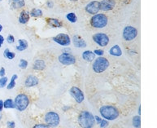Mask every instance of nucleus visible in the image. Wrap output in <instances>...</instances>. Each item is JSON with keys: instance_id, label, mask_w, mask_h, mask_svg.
<instances>
[{"instance_id": "obj_1", "label": "nucleus", "mask_w": 157, "mask_h": 128, "mask_svg": "<svg viewBox=\"0 0 157 128\" xmlns=\"http://www.w3.org/2000/svg\"><path fill=\"white\" fill-rule=\"evenodd\" d=\"M94 117L88 111H82L78 116V123L82 128H92L94 125Z\"/></svg>"}, {"instance_id": "obj_2", "label": "nucleus", "mask_w": 157, "mask_h": 128, "mask_svg": "<svg viewBox=\"0 0 157 128\" xmlns=\"http://www.w3.org/2000/svg\"><path fill=\"white\" fill-rule=\"evenodd\" d=\"M101 116L106 120L113 121L117 118L119 116V110L113 105H104L99 110Z\"/></svg>"}, {"instance_id": "obj_3", "label": "nucleus", "mask_w": 157, "mask_h": 128, "mask_svg": "<svg viewBox=\"0 0 157 128\" xmlns=\"http://www.w3.org/2000/svg\"><path fill=\"white\" fill-rule=\"evenodd\" d=\"M90 25L96 29L104 28L108 25V17L104 14H95L90 19Z\"/></svg>"}, {"instance_id": "obj_4", "label": "nucleus", "mask_w": 157, "mask_h": 128, "mask_svg": "<svg viewBox=\"0 0 157 128\" xmlns=\"http://www.w3.org/2000/svg\"><path fill=\"white\" fill-rule=\"evenodd\" d=\"M15 108L19 111H24L29 105V99L25 94H19L16 97L14 101Z\"/></svg>"}, {"instance_id": "obj_5", "label": "nucleus", "mask_w": 157, "mask_h": 128, "mask_svg": "<svg viewBox=\"0 0 157 128\" xmlns=\"http://www.w3.org/2000/svg\"><path fill=\"white\" fill-rule=\"evenodd\" d=\"M108 67H109V61H108V59L101 56L94 60L93 63V70L98 74L104 72Z\"/></svg>"}, {"instance_id": "obj_6", "label": "nucleus", "mask_w": 157, "mask_h": 128, "mask_svg": "<svg viewBox=\"0 0 157 128\" xmlns=\"http://www.w3.org/2000/svg\"><path fill=\"white\" fill-rule=\"evenodd\" d=\"M45 122L47 126H51V127H56L57 126H59V122H60V118H59V114L56 112H48L45 115Z\"/></svg>"}, {"instance_id": "obj_7", "label": "nucleus", "mask_w": 157, "mask_h": 128, "mask_svg": "<svg viewBox=\"0 0 157 128\" xmlns=\"http://www.w3.org/2000/svg\"><path fill=\"white\" fill-rule=\"evenodd\" d=\"M138 35V30L133 26H126L123 30V38L126 41L134 40Z\"/></svg>"}, {"instance_id": "obj_8", "label": "nucleus", "mask_w": 157, "mask_h": 128, "mask_svg": "<svg viewBox=\"0 0 157 128\" xmlns=\"http://www.w3.org/2000/svg\"><path fill=\"white\" fill-rule=\"evenodd\" d=\"M93 40L100 47H106L109 42L108 36L103 33H98L93 35Z\"/></svg>"}, {"instance_id": "obj_9", "label": "nucleus", "mask_w": 157, "mask_h": 128, "mask_svg": "<svg viewBox=\"0 0 157 128\" xmlns=\"http://www.w3.org/2000/svg\"><path fill=\"white\" fill-rule=\"evenodd\" d=\"M59 61L63 65H71L75 64L76 59L72 54L63 52L59 56Z\"/></svg>"}, {"instance_id": "obj_10", "label": "nucleus", "mask_w": 157, "mask_h": 128, "mask_svg": "<svg viewBox=\"0 0 157 128\" xmlns=\"http://www.w3.org/2000/svg\"><path fill=\"white\" fill-rule=\"evenodd\" d=\"M53 40L61 46H68L71 43L70 37L66 34H59L53 38Z\"/></svg>"}, {"instance_id": "obj_11", "label": "nucleus", "mask_w": 157, "mask_h": 128, "mask_svg": "<svg viewBox=\"0 0 157 128\" xmlns=\"http://www.w3.org/2000/svg\"><path fill=\"white\" fill-rule=\"evenodd\" d=\"M69 93L73 98L74 100L78 103H82L84 100V94L82 91V90L77 86H73L72 88L69 90Z\"/></svg>"}, {"instance_id": "obj_12", "label": "nucleus", "mask_w": 157, "mask_h": 128, "mask_svg": "<svg viewBox=\"0 0 157 128\" xmlns=\"http://www.w3.org/2000/svg\"><path fill=\"white\" fill-rule=\"evenodd\" d=\"M100 10V2L98 1H92L86 5V11L92 15L97 14Z\"/></svg>"}, {"instance_id": "obj_13", "label": "nucleus", "mask_w": 157, "mask_h": 128, "mask_svg": "<svg viewBox=\"0 0 157 128\" xmlns=\"http://www.w3.org/2000/svg\"><path fill=\"white\" fill-rule=\"evenodd\" d=\"M100 2V10L103 11H111L116 6V2L114 0H103Z\"/></svg>"}, {"instance_id": "obj_14", "label": "nucleus", "mask_w": 157, "mask_h": 128, "mask_svg": "<svg viewBox=\"0 0 157 128\" xmlns=\"http://www.w3.org/2000/svg\"><path fill=\"white\" fill-rule=\"evenodd\" d=\"M73 43L74 46L78 48H83V47H86V42L84 39H82V38L78 36V35H75L73 38Z\"/></svg>"}, {"instance_id": "obj_15", "label": "nucleus", "mask_w": 157, "mask_h": 128, "mask_svg": "<svg viewBox=\"0 0 157 128\" xmlns=\"http://www.w3.org/2000/svg\"><path fill=\"white\" fill-rule=\"evenodd\" d=\"M38 84V78L33 75H29L27 77L25 82V85L27 87H31V86H36Z\"/></svg>"}, {"instance_id": "obj_16", "label": "nucleus", "mask_w": 157, "mask_h": 128, "mask_svg": "<svg viewBox=\"0 0 157 128\" xmlns=\"http://www.w3.org/2000/svg\"><path fill=\"white\" fill-rule=\"evenodd\" d=\"M82 58L88 62H91L95 59V54L94 53V51H86L82 53Z\"/></svg>"}, {"instance_id": "obj_17", "label": "nucleus", "mask_w": 157, "mask_h": 128, "mask_svg": "<svg viewBox=\"0 0 157 128\" xmlns=\"http://www.w3.org/2000/svg\"><path fill=\"white\" fill-rule=\"evenodd\" d=\"M47 24L49 25L51 27H53V28H60L62 27V24H61L60 21L59 20L55 18H48L47 20Z\"/></svg>"}, {"instance_id": "obj_18", "label": "nucleus", "mask_w": 157, "mask_h": 128, "mask_svg": "<svg viewBox=\"0 0 157 128\" xmlns=\"http://www.w3.org/2000/svg\"><path fill=\"white\" fill-rule=\"evenodd\" d=\"M109 54L111 56H121L122 55V51L121 47L118 46V45H115L113 46L112 48L109 50Z\"/></svg>"}, {"instance_id": "obj_19", "label": "nucleus", "mask_w": 157, "mask_h": 128, "mask_svg": "<svg viewBox=\"0 0 157 128\" xmlns=\"http://www.w3.org/2000/svg\"><path fill=\"white\" fill-rule=\"evenodd\" d=\"M29 20V14L26 11H22L20 14L19 21L21 24H26Z\"/></svg>"}, {"instance_id": "obj_20", "label": "nucleus", "mask_w": 157, "mask_h": 128, "mask_svg": "<svg viewBox=\"0 0 157 128\" xmlns=\"http://www.w3.org/2000/svg\"><path fill=\"white\" fill-rule=\"evenodd\" d=\"M46 68V64L42 60H37L33 64V70H43Z\"/></svg>"}, {"instance_id": "obj_21", "label": "nucleus", "mask_w": 157, "mask_h": 128, "mask_svg": "<svg viewBox=\"0 0 157 128\" xmlns=\"http://www.w3.org/2000/svg\"><path fill=\"white\" fill-rule=\"evenodd\" d=\"M18 42H19V45L17 46V51H22L27 49V47H28V42L25 39H20Z\"/></svg>"}, {"instance_id": "obj_22", "label": "nucleus", "mask_w": 157, "mask_h": 128, "mask_svg": "<svg viewBox=\"0 0 157 128\" xmlns=\"http://www.w3.org/2000/svg\"><path fill=\"white\" fill-rule=\"evenodd\" d=\"M3 108L5 109H14L15 104L12 99H7L3 102Z\"/></svg>"}, {"instance_id": "obj_23", "label": "nucleus", "mask_w": 157, "mask_h": 128, "mask_svg": "<svg viewBox=\"0 0 157 128\" xmlns=\"http://www.w3.org/2000/svg\"><path fill=\"white\" fill-rule=\"evenodd\" d=\"M25 6V0H12V7L14 8H21Z\"/></svg>"}, {"instance_id": "obj_24", "label": "nucleus", "mask_w": 157, "mask_h": 128, "mask_svg": "<svg viewBox=\"0 0 157 128\" xmlns=\"http://www.w3.org/2000/svg\"><path fill=\"white\" fill-rule=\"evenodd\" d=\"M133 126L135 128H140L141 126V118L140 115L134 116L133 118Z\"/></svg>"}, {"instance_id": "obj_25", "label": "nucleus", "mask_w": 157, "mask_h": 128, "mask_svg": "<svg viewBox=\"0 0 157 128\" xmlns=\"http://www.w3.org/2000/svg\"><path fill=\"white\" fill-rule=\"evenodd\" d=\"M17 78H18V76H17V74H14L13 76H12L11 82H10V83L8 84L7 86V88L8 89V90H11V89L14 88L15 86H16V80L17 79Z\"/></svg>"}, {"instance_id": "obj_26", "label": "nucleus", "mask_w": 157, "mask_h": 128, "mask_svg": "<svg viewBox=\"0 0 157 128\" xmlns=\"http://www.w3.org/2000/svg\"><path fill=\"white\" fill-rule=\"evenodd\" d=\"M30 16L33 17H40L42 16V10L38 9V8H33L30 12Z\"/></svg>"}, {"instance_id": "obj_27", "label": "nucleus", "mask_w": 157, "mask_h": 128, "mask_svg": "<svg viewBox=\"0 0 157 128\" xmlns=\"http://www.w3.org/2000/svg\"><path fill=\"white\" fill-rule=\"evenodd\" d=\"M4 56L6 57V58L9 59V60H12V59L15 58L16 55H15L14 52H12V51H10L9 49L7 48L4 51Z\"/></svg>"}, {"instance_id": "obj_28", "label": "nucleus", "mask_w": 157, "mask_h": 128, "mask_svg": "<svg viewBox=\"0 0 157 128\" xmlns=\"http://www.w3.org/2000/svg\"><path fill=\"white\" fill-rule=\"evenodd\" d=\"M67 19H68V21H69L72 23H75L78 18H77V16L75 15V13H73V12H71V13H68L67 15Z\"/></svg>"}, {"instance_id": "obj_29", "label": "nucleus", "mask_w": 157, "mask_h": 128, "mask_svg": "<svg viewBox=\"0 0 157 128\" xmlns=\"http://www.w3.org/2000/svg\"><path fill=\"white\" fill-rule=\"evenodd\" d=\"M19 66L21 69H22V70H25V69H26V68H27V66H28V62H27V61H25V60L21 59V61H20Z\"/></svg>"}, {"instance_id": "obj_30", "label": "nucleus", "mask_w": 157, "mask_h": 128, "mask_svg": "<svg viewBox=\"0 0 157 128\" xmlns=\"http://www.w3.org/2000/svg\"><path fill=\"white\" fill-rule=\"evenodd\" d=\"M7 77H2L0 78V87L2 88V87H4L6 85H7Z\"/></svg>"}, {"instance_id": "obj_31", "label": "nucleus", "mask_w": 157, "mask_h": 128, "mask_svg": "<svg viewBox=\"0 0 157 128\" xmlns=\"http://www.w3.org/2000/svg\"><path fill=\"white\" fill-rule=\"evenodd\" d=\"M99 126H100L101 128H105L108 126V120H106V119H102L100 122V123H99Z\"/></svg>"}, {"instance_id": "obj_32", "label": "nucleus", "mask_w": 157, "mask_h": 128, "mask_svg": "<svg viewBox=\"0 0 157 128\" xmlns=\"http://www.w3.org/2000/svg\"><path fill=\"white\" fill-rule=\"evenodd\" d=\"M7 41L8 43H13L15 42V38L14 36H12V35H8V37L7 38Z\"/></svg>"}, {"instance_id": "obj_33", "label": "nucleus", "mask_w": 157, "mask_h": 128, "mask_svg": "<svg viewBox=\"0 0 157 128\" xmlns=\"http://www.w3.org/2000/svg\"><path fill=\"white\" fill-rule=\"evenodd\" d=\"M94 53L95 54V55H97V56H103V54H104V51H103V50H100V49H97V50H94Z\"/></svg>"}, {"instance_id": "obj_34", "label": "nucleus", "mask_w": 157, "mask_h": 128, "mask_svg": "<svg viewBox=\"0 0 157 128\" xmlns=\"http://www.w3.org/2000/svg\"><path fill=\"white\" fill-rule=\"evenodd\" d=\"M33 128H50L47 124H37Z\"/></svg>"}, {"instance_id": "obj_35", "label": "nucleus", "mask_w": 157, "mask_h": 128, "mask_svg": "<svg viewBox=\"0 0 157 128\" xmlns=\"http://www.w3.org/2000/svg\"><path fill=\"white\" fill-rule=\"evenodd\" d=\"M7 128H15V122H7Z\"/></svg>"}, {"instance_id": "obj_36", "label": "nucleus", "mask_w": 157, "mask_h": 128, "mask_svg": "<svg viewBox=\"0 0 157 128\" xmlns=\"http://www.w3.org/2000/svg\"><path fill=\"white\" fill-rule=\"evenodd\" d=\"M5 76V69L2 67L0 69V77H4Z\"/></svg>"}, {"instance_id": "obj_37", "label": "nucleus", "mask_w": 157, "mask_h": 128, "mask_svg": "<svg viewBox=\"0 0 157 128\" xmlns=\"http://www.w3.org/2000/svg\"><path fill=\"white\" fill-rule=\"evenodd\" d=\"M94 120H96V123L97 124H99V123H100V122H101V120H102V119H101L98 116H95V117H94Z\"/></svg>"}, {"instance_id": "obj_38", "label": "nucleus", "mask_w": 157, "mask_h": 128, "mask_svg": "<svg viewBox=\"0 0 157 128\" xmlns=\"http://www.w3.org/2000/svg\"><path fill=\"white\" fill-rule=\"evenodd\" d=\"M3 42H4V38L2 37V35H0V47H2Z\"/></svg>"}, {"instance_id": "obj_39", "label": "nucleus", "mask_w": 157, "mask_h": 128, "mask_svg": "<svg viewBox=\"0 0 157 128\" xmlns=\"http://www.w3.org/2000/svg\"><path fill=\"white\" fill-rule=\"evenodd\" d=\"M3 109V101L2 100H0V112L2 111Z\"/></svg>"}, {"instance_id": "obj_40", "label": "nucleus", "mask_w": 157, "mask_h": 128, "mask_svg": "<svg viewBox=\"0 0 157 128\" xmlns=\"http://www.w3.org/2000/svg\"><path fill=\"white\" fill-rule=\"evenodd\" d=\"M47 6L49 7H53V2H47Z\"/></svg>"}, {"instance_id": "obj_41", "label": "nucleus", "mask_w": 157, "mask_h": 128, "mask_svg": "<svg viewBox=\"0 0 157 128\" xmlns=\"http://www.w3.org/2000/svg\"><path fill=\"white\" fill-rule=\"evenodd\" d=\"M138 114H139V115L141 114V107H139V109H138Z\"/></svg>"}, {"instance_id": "obj_42", "label": "nucleus", "mask_w": 157, "mask_h": 128, "mask_svg": "<svg viewBox=\"0 0 157 128\" xmlns=\"http://www.w3.org/2000/svg\"><path fill=\"white\" fill-rule=\"evenodd\" d=\"M2 26H1V25H0V32L2 31Z\"/></svg>"}, {"instance_id": "obj_43", "label": "nucleus", "mask_w": 157, "mask_h": 128, "mask_svg": "<svg viewBox=\"0 0 157 128\" xmlns=\"http://www.w3.org/2000/svg\"><path fill=\"white\" fill-rule=\"evenodd\" d=\"M70 1H73V2H76V1H78V0H70Z\"/></svg>"}, {"instance_id": "obj_44", "label": "nucleus", "mask_w": 157, "mask_h": 128, "mask_svg": "<svg viewBox=\"0 0 157 128\" xmlns=\"http://www.w3.org/2000/svg\"><path fill=\"white\" fill-rule=\"evenodd\" d=\"M2 118V115H1V114H0V119Z\"/></svg>"}]
</instances>
